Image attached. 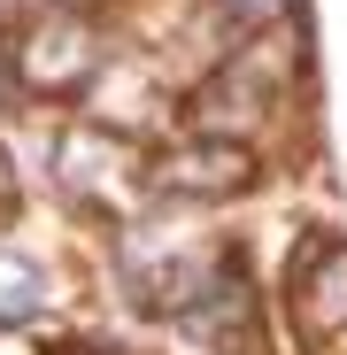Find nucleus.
<instances>
[{"mask_svg":"<svg viewBox=\"0 0 347 355\" xmlns=\"http://www.w3.org/2000/svg\"><path fill=\"white\" fill-rule=\"evenodd\" d=\"M285 309L309 340H339L347 332V240H317L294 278H285Z\"/></svg>","mask_w":347,"mask_h":355,"instance_id":"4","label":"nucleus"},{"mask_svg":"<svg viewBox=\"0 0 347 355\" xmlns=\"http://www.w3.org/2000/svg\"><path fill=\"white\" fill-rule=\"evenodd\" d=\"M8 70H16V85L39 93V101H54V93H85L93 70H100V31H93V16L78 8V0L39 8V16L16 31V46H8Z\"/></svg>","mask_w":347,"mask_h":355,"instance_id":"2","label":"nucleus"},{"mask_svg":"<svg viewBox=\"0 0 347 355\" xmlns=\"http://www.w3.org/2000/svg\"><path fill=\"white\" fill-rule=\"evenodd\" d=\"M62 355H108V347H62Z\"/></svg>","mask_w":347,"mask_h":355,"instance_id":"7","label":"nucleus"},{"mask_svg":"<svg viewBox=\"0 0 347 355\" xmlns=\"http://www.w3.org/2000/svg\"><path fill=\"white\" fill-rule=\"evenodd\" d=\"M255 178H263L255 147L201 132L186 147H162L154 155V201H231V193H247Z\"/></svg>","mask_w":347,"mask_h":355,"instance_id":"3","label":"nucleus"},{"mask_svg":"<svg viewBox=\"0 0 347 355\" xmlns=\"http://www.w3.org/2000/svg\"><path fill=\"white\" fill-rule=\"evenodd\" d=\"M16 209V178H8V162H0V216Z\"/></svg>","mask_w":347,"mask_h":355,"instance_id":"6","label":"nucleus"},{"mask_svg":"<svg viewBox=\"0 0 347 355\" xmlns=\"http://www.w3.org/2000/svg\"><path fill=\"white\" fill-rule=\"evenodd\" d=\"M54 178L78 209H93L108 224H132L154 201V155H139L116 124H70L54 139Z\"/></svg>","mask_w":347,"mask_h":355,"instance_id":"1","label":"nucleus"},{"mask_svg":"<svg viewBox=\"0 0 347 355\" xmlns=\"http://www.w3.org/2000/svg\"><path fill=\"white\" fill-rule=\"evenodd\" d=\"M0 355H39V340H24V332H0Z\"/></svg>","mask_w":347,"mask_h":355,"instance_id":"5","label":"nucleus"}]
</instances>
